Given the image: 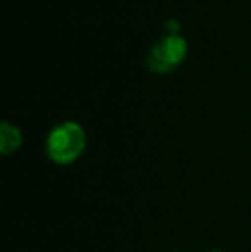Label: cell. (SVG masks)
Segmentation results:
<instances>
[{
  "label": "cell",
  "mask_w": 251,
  "mask_h": 252,
  "mask_svg": "<svg viewBox=\"0 0 251 252\" xmlns=\"http://www.w3.org/2000/svg\"><path fill=\"white\" fill-rule=\"evenodd\" d=\"M23 144V134L17 126L10 122L0 124V153L3 156H9L16 153Z\"/></svg>",
  "instance_id": "3"
},
{
  "label": "cell",
  "mask_w": 251,
  "mask_h": 252,
  "mask_svg": "<svg viewBox=\"0 0 251 252\" xmlns=\"http://www.w3.org/2000/svg\"><path fill=\"white\" fill-rule=\"evenodd\" d=\"M47 155L57 165H71L86 150V132L74 120L55 126L47 136Z\"/></svg>",
  "instance_id": "1"
},
{
  "label": "cell",
  "mask_w": 251,
  "mask_h": 252,
  "mask_svg": "<svg viewBox=\"0 0 251 252\" xmlns=\"http://www.w3.org/2000/svg\"><path fill=\"white\" fill-rule=\"evenodd\" d=\"M210 252H224V251H210Z\"/></svg>",
  "instance_id": "4"
},
{
  "label": "cell",
  "mask_w": 251,
  "mask_h": 252,
  "mask_svg": "<svg viewBox=\"0 0 251 252\" xmlns=\"http://www.w3.org/2000/svg\"><path fill=\"white\" fill-rule=\"evenodd\" d=\"M188 55V41L179 33H169L155 41L146 53V65L157 74L178 69Z\"/></svg>",
  "instance_id": "2"
}]
</instances>
